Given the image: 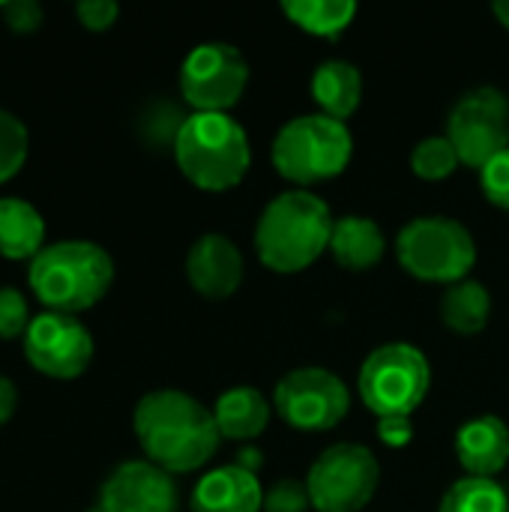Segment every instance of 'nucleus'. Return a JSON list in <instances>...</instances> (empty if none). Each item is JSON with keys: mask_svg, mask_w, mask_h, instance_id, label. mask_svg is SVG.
Wrapping results in <instances>:
<instances>
[{"mask_svg": "<svg viewBox=\"0 0 509 512\" xmlns=\"http://www.w3.org/2000/svg\"><path fill=\"white\" fill-rule=\"evenodd\" d=\"M396 258L420 282L456 285L477 264V243L459 219L420 216L399 231Z\"/></svg>", "mask_w": 509, "mask_h": 512, "instance_id": "423d86ee", "label": "nucleus"}, {"mask_svg": "<svg viewBox=\"0 0 509 512\" xmlns=\"http://www.w3.org/2000/svg\"><path fill=\"white\" fill-rule=\"evenodd\" d=\"M309 90H312V99L318 102L321 114L345 123L363 102V75L354 63L333 57V60H324L315 66Z\"/></svg>", "mask_w": 509, "mask_h": 512, "instance_id": "6ab92c4d", "label": "nucleus"}, {"mask_svg": "<svg viewBox=\"0 0 509 512\" xmlns=\"http://www.w3.org/2000/svg\"><path fill=\"white\" fill-rule=\"evenodd\" d=\"M246 276V261L237 243L225 234H204L189 246L186 255V279L195 294L207 300L231 297Z\"/></svg>", "mask_w": 509, "mask_h": 512, "instance_id": "4468645a", "label": "nucleus"}, {"mask_svg": "<svg viewBox=\"0 0 509 512\" xmlns=\"http://www.w3.org/2000/svg\"><path fill=\"white\" fill-rule=\"evenodd\" d=\"M189 114H183L177 105L171 102H153L147 108V114L141 117V135L150 147H171L177 144V135L183 129Z\"/></svg>", "mask_w": 509, "mask_h": 512, "instance_id": "a878e982", "label": "nucleus"}, {"mask_svg": "<svg viewBox=\"0 0 509 512\" xmlns=\"http://www.w3.org/2000/svg\"><path fill=\"white\" fill-rule=\"evenodd\" d=\"M456 459L468 477H498L509 465V429L495 414L474 417L456 432Z\"/></svg>", "mask_w": 509, "mask_h": 512, "instance_id": "2eb2a0df", "label": "nucleus"}, {"mask_svg": "<svg viewBox=\"0 0 509 512\" xmlns=\"http://www.w3.org/2000/svg\"><path fill=\"white\" fill-rule=\"evenodd\" d=\"M459 168V153L447 135H429L411 150V171L420 180H444Z\"/></svg>", "mask_w": 509, "mask_h": 512, "instance_id": "b1692460", "label": "nucleus"}, {"mask_svg": "<svg viewBox=\"0 0 509 512\" xmlns=\"http://www.w3.org/2000/svg\"><path fill=\"white\" fill-rule=\"evenodd\" d=\"M0 12H3L6 27L15 33H33L45 21V9L36 0H9L0 6Z\"/></svg>", "mask_w": 509, "mask_h": 512, "instance_id": "c756f323", "label": "nucleus"}, {"mask_svg": "<svg viewBox=\"0 0 509 512\" xmlns=\"http://www.w3.org/2000/svg\"><path fill=\"white\" fill-rule=\"evenodd\" d=\"M96 507L105 512H177V486L168 471L147 459L123 462L105 477Z\"/></svg>", "mask_w": 509, "mask_h": 512, "instance_id": "ddd939ff", "label": "nucleus"}, {"mask_svg": "<svg viewBox=\"0 0 509 512\" xmlns=\"http://www.w3.org/2000/svg\"><path fill=\"white\" fill-rule=\"evenodd\" d=\"M480 186L483 195L509 213V150H504L501 156H495L483 171H480Z\"/></svg>", "mask_w": 509, "mask_h": 512, "instance_id": "c85d7f7f", "label": "nucleus"}, {"mask_svg": "<svg viewBox=\"0 0 509 512\" xmlns=\"http://www.w3.org/2000/svg\"><path fill=\"white\" fill-rule=\"evenodd\" d=\"M192 512H264V489L255 474L237 465L204 474L189 501Z\"/></svg>", "mask_w": 509, "mask_h": 512, "instance_id": "dca6fc26", "label": "nucleus"}, {"mask_svg": "<svg viewBox=\"0 0 509 512\" xmlns=\"http://www.w3.org/2000/svg\"><path fill=\"white\" fill-rule=\"evenodd\" d=\"M75 15H78V21H81L84 30L102 33V30L114 27V21L120 15V6L114 0H81L75 6Z\"/></svg>", "mask_w": 509, "mask_h": 512, "instance_id": "7c9ffc66", "label": "nucleus"}, {"mask_svg": "<svg viewBox=\"0 0 509 512\" xmlns=\"http://www.w3.org/2000/svg\"><path fill=\"white\" fill-rule=\"evenodd\" d=\"M432 384L429 360L420 348L408 342H390L375 348L357 378V390L363 405L381 420V417H411Z\"/></svg>", "mask_w": 509, "mask_h": 512, "instance_id": "0eeeda50", "label": "nucleus"}, {"mask_svg": "<svg viewBox=\"0 0 509 512\" xmlns=\"http://www.w3.org/2000/svg\"><path fill=\"white\" fill-rule=\"evenodd\" d=\"M249 84V63L231 42H201L180 66V93L195 114H228Z\"/></svg>", "mask_w": 509, "mask_h": 512, "instance_id": "1a4fd4ad", "label": "nucleus"}, {"mask_svg": "<svg viewBox=\"0 0 509 512\" xmlns=\"http://www.w3.org/2000/svg\"><path fill=\"white\" fill-rule=\"evenodd\" d=\"M270 414H273V405L267 402V396L249 384L225 390L213 405L219 435L228 441H240V444H249L258 435H264L270 426Z\"/></svg>", "mask_w": 509, "mask_h": 512, "instance_id": "a211bd4d", "label": "nucleus"}, {"mask_svg": "<svg viewBox=\"0 0 509 512\" xmlns=\"http://www.w3.org/2000/svg\"><path fill=\"white\" fill-rule=\"evenodd\" d=\"M312 507L306 483L285 477L264 492V512H306Z\"/></svg>", "mask_w": 509, "mask_h": 512, "instance_id": "cd10ccee", "label": "nucleus"}, {"mask_svg": "<svg viewBox=\"0 0 509 512\" xmlns=\"http://www.w3.org/2000/svg\"><path fill=\"white\" fill-rule=\"evenodd\" d=\"M441 318L459 336H477L486 330L492 318V294L483 282L465 279L444 291L441 297Z\"/></svg>", "mask_w": 509, "mask_h": 512, "instance_id": "412c9836", "label": "nucleus"}, {"mask_svg": "<svg viewBox=\"0 0 509 512\" xmlns=\"http://www.w3.org/2000/svg\"><path fill=\"white\" fill-rule=\"evenodd\" d=\"M15 408H18V390L6 375H0V426L12 420Z\"/></svg>", "mask_w": 509, "mask_h": 512, "instance_id": "72a5a7b5", "label": "nucleus"}, {"mask_svg": "<svg viewBox=\"0 0 509 512\" xmlns=\"http://www.w3.org/2000/svg\"><path fill=\"white\" fill-rule=\"evenodd\" d=\"M273 408L297 432H330L348 417L351 393L330 369L303 366L276 384Z\"/></svg>", "mask_w": 509, "mask_h": 512, "instance_id": "9b49d317", "label": "nucleus"}, {"mask_svg": "<svg viewBox=\"0 0 509 512\" xmlns=\"http://www.w3.org/2000/svg\"><path fill=\"white\" fill-rule=\"evenodd\" d=\"M174 159L192 186L228 192L249 174L252 144L231 114H189L177 135Z\"/></svg>", "mask_w": 509, "mask_h": 512, "instance_id": "20e7f679", "label": "nucleus"}, {"mask_svg": "<svg viewBox=\"0 0 509 512\" xmlns=\"http://www.w3.org/2000/svg\"><path fill=\"white\" fill-rule=\"evenodd\" d=\"M132 429L147 462L171 477L204 468L222 438L213 411L180 390H153L141 396Z\"/></svg>", "mask_w": 509, "mask_h": 512, "instance_id": "f257e3e1", "label": "nucleus"}, {"mask_svg": "<svg viewBox=\"0 0 509 512\" xmlns=\"http://www.w3.org/2000/svg\"><path fill=\"white\" fill-rule=\"evenodd\" d=\"M30 309H27V300L21 291L9 288V285H0V339L9 342V339H24L27 327H30Z\"/></svg>", "mask_w": 509, "mask_h": 512, "instance_id": "bb28decb", "label": "nucleus"}, {"mask_svg": "<svg viewBox=\"0 0 509 512\" xmlns=\"http://www.w3.org/2000/svg\"><path fill=\"white\" fill-rule=\"evenodd\" d=\"M114 282V258L93 240L45 246L27 267V285L48 312L75 315L96 306Z\"/></svg>", "mask_w": 509, "mask_h": 512, "instance_id": "7ed1b4c3", "label": "nucleus"}, {"mask_svg": "<svg viewBox=\"0 0 509 512\" xmlns=\"http://www.w3.org/2000/svg\"><path fill=\"white\" fill-rule=\"evenodd\" d=\"M30 135L21 117L0 108V183H9L27 162Z\"/></svg>", "mask_w": 509, "mask_h": 512, "instance_id": "393cba45", "label": "nucleus"}, {"mask_svg": "<svg viewBox=\"0 0 509 512\" xmlns=\"http://www.w3.org/2000/svg\"><path fill=\"white\" fill-rule=\"evenodd\" d=\"M384 252H387V237L375 219L357 216V213L336 219L333 237H330V255L342 270H351V273L372 270L381 264Z\"/></svg>", "mask_w": 509, "mask_h": 512, "instance_id": "f3484780", "label": "nucleus"}, {"mask_svg": "<svg viewBox=\"0 0 509 512\" xmlns=\"http://www.w3.org/2000/svg\"><path fill=\"white\" fill-rule=\"evenodd\" d=\"M333 225L336 219L324 198L309 189H288L261 210L255 252L273 273H300L330 249Z\"/></svg>", "mask_w": 509, "mask_h": 512, "instance_id": "f03ea898", "label": "nucleus"}, {"mask_svg": "<svg viewBox=\"0 0 509 512\" xmlns=\"http://www.w3.org/2000/svg\"><path fill=\"white\" fill-rule=\"evenodd\" d=\"M351 153V129L342 120L318 111L288 120L273 138L270 159L285 180L297 183V189H306L312 183L339 177L348 168Z\"/></svg>", "mask_w": 509, "mask_h": 512, "instance_id": "39448f33", "label": "nucleus"}, {"mask_svg": "<svg viewBox=\"0 0 509 512\" xmlns=\"http://www.w3.org/2000/svg\"><path fill=\"white\" fill-rule=\"evenodd\" d=\"M282 12L303 33L321 39H339L357 15V3L351 0H285Z\"/></svg>", "mask_w": 509, "mask_h": 512, "instance_id": "4be33fe9", "label": "nucleus"}, {"mask_svg": "<svg viewBox=\"0 0 509 512\" xmlns=\"http://www.w3.org/2000/svg\"><path fill=\"white\" fill-rule=\"evenodd\" d=\"M438 512H509V495L495 480L462 477L444 492Z\"/></svg>", "mask_w": 509, "mask_h": 512, "instance_id": "5701e85b", "label": "nucleus"}, {"mask_svg": "<svg viewBox=\"0 0 509 512\" xmlns=\"http://www.w3.org/2000/svg\"><path fill=\"white\" fill-rule=\"evenodd\" d=\"M492 9H495L498 21H501V24H504V27L509 30V0H498V3L492 6Z\"/></svg>", "mask_w": 509, "mask_h": 512, "instance_id": "f704fd0d", "label": "nucleus"}, {"mask_svg": "<svg viewBox=\"0 0 509 512\" xmlns=\"http://www.w3.org/2000/svg\"><path fill=\"white\" fill-rule=\"evenodd\" d=\"M45 249V219L24 198H0V255L33 261Z\"/></svg>", "mask_w": 509, "mask_h": 512, "instance_id": "aec40b11", "label": "nucleus"}, {"mask_svg": "<svg viewBox=\"0 0 509 512\" xmlns=\"http://www.w3.org/2000/svg\"><path fill=\"white\" fill-rule=\"evenodd\" d=\"M231 465H237V468H243L246 474H255V477H258V471L264 468V453H261L255 444H243V447L237 450V456H234Z\"/></svg>", "mask_w": 509, "mask_h": 512, "instance_id": "473e14b6", "label": "nucleus"}, {"mask_svg": "<svg viewBox=\"0 0 509 512\" xmlns=\"http://www.w3.org/2000/svg\"><path fill=\"white\" fill-rule=\"evenodd\" d=\"M447 138L459 162L483 171L495 156L509 150V99L498 87L468 90L450 111Z\"/></svg>", "mask_w": 509, "mask_h": 512, "instance_id": "9d476101", "label": "nucleus"}, {"mask_svg": "<svg viewBox=\"0 0 509 512\" xmlns=\"http://www.w3.org/2000/svg\"><path fill=\"white\" fill-rule=\"evenodd\" d=\"M381 465L369 447L333 444L309 468L306 489L318 512L366 510L378 492Z\"/></svg>", "mask_w": 509, "mask_h": 512, "instance_id": "6e6552de", "label": "nucleus"}, {"mask_svg": "<svg viewBox=\"0 0 509 512\" xmlns=\"http://www.w3.org/2000/svg\"><path fill=\"white\" fill-rule=\"evenodd\" d=\"M378 438L384 447H408L414 441V423L411 417H381L378 420Z\"/></svg>", "mask_w": 509, "mask_h": 512, "instance_id": "2f4dec72", "label": "nucleus"}, {"mask_svg": "<svg viewBox=\"0 0 509 512\" xmlns=\"http://www.w3.org/2000/svg\"><path fill=\"white\" fill-rule=\"evenodd\" d=\"M21 345L27 363L39 375L57 381H72L84 375L93 360V336L75 315H60V312L36 315Z\"/></svg>", "mask_w": 509, "mask_h": 512, "instance_id": "f8f14e48", "label": "nucleus"}]
</instances>
